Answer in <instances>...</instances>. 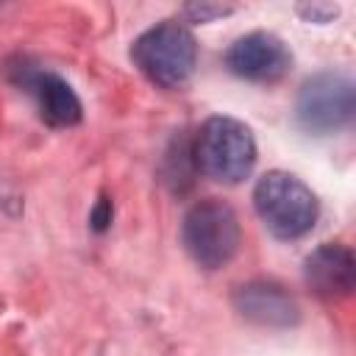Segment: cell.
Masks as SVG:
<instances>
[{
	"label": "cell",
	"instance_id": "obj_1",
	"mask_svg": "<svg viewBox=\"0 0 356 356\" xmlns=\"http://www.w3.org/2000/svg\"><path fill=\"white\" fill-rule=\"evenodd\" d=\"M195 167L220 184H239L256 164V142L245 122L234 117H209L192 145Z\"/></svg>",
	"mask_w": 356,
	"mask_h": 356
},
{
	"label": "cell",
	"instance_id": "obj_2",
	"mask_svg": "<svg viewBox=\"0 0 356 356\" xmlns=\"http://www.w3.org/2000/svg\"><path fill=\"white\" fill-rule=\"evenodd\" d=\"M253 206L267 231L278 239H298L317 220L314 192L284 170H270L259 178L253 189Z\"/></svg>",
	"mask_w": 356,
	"mask_h": 356
},
{
	"label": "cell",
	"instance_id": "obj_3",
	"mask_svg": "<svg viewBox=\"0 0 356 356\" xmlns=\"http://www.w3.org/2000/svg\"><path fill=\"white\" fill-rule=\"evenodd\" d=\"M134 64L159 86L178 89L189 81L197 64V44L181 22H159L145 31L131 47Z\"/></svg>",
	"mask_w": 356,
	"mask_h": 356
},
{
	"label": "cell",
	"instance_id": "obj_4",
	"mask_svg": "<svg viewBox=\"0 0 356 356\" xmlns=\"http://www.w3.org/2000/svg\"><path fill=\"white\" fill-rule=\"evenodd\" d=\"M181 239H184L186 253L200 267L217 270V267L228 264L239 250L242 234H239L236 211L217 197L197 200L184 214Z\"/></svg>",
	"mask_w": 356,
	"mask_h": 356
},
{
	"label": "cell",
	"instance_id": "obj_5",
	"mask_svg": "<svg viewBox=\"0 0 356 356\" xmlns=\"http://www.w3.org/2000/svg\"><path fill=\"white\" fill-rule=\"evenodd\" d=\"M356 108L353 81L342 72H320L300 86L295 114L309 134H331L350 122Z\"/></svg>",
	"mask_w": 356,
	"mask_h": 356
},
{
	"label": "cell",
	"instance_id": "obj_6",
	"mask_svg": "<svg viewBox=\"0 0 356 356\" xmlns=\"http://www.w3.org/2000/svg\"><path fill=\"white\" fill-rule=\"evenodd\" d=\"M225 64L234 75L245 78V81H256V83H273L278 78H284L292 67V53L286 50V44L267 31H253L239 36L228 53H225Z\"/></svg>",
	"mask_w": 356,
	"mask_h": 356
},
{
	"label": "cell",
	"instance_id": "obj_7",
	"mask_svg": "<svg viewBox=\"0 0 356 356\" xmlns=\"http://www.w3.org/2000/svg\"><path fill=\"white\" fill-rule=\"evenodd\" d=\"M234 306L250 323L270 325V328H289L300 317V309H298L295 298L275 281H248V284H242L234 295Z\"/></svg>",
	"mask_w": 356,
	"mask_h": 356
},
{
	"label": "cell",
	"instance_id": "obj_8",
	"mask_svg": "<svg viewBox=\"0 0 356 356\" xmlns=\"http://www.w3.org/2000/svg\"><path fill=\"white\" fill-rule=\"evenodd\" d=\"M303 275L314 295H320L325 300L345 298L353 289V275H356L353 253L345 245L325 242L306 259Z\"/></svg>",
	"mask_w": 356,
	"mask_h": 356
},
{
	"label": "cell",
	"instance_id": "obj_9",
	"mask_svg": "<svg viewBox=\"0 0 356 356\" xmlns=\"http://www.w3.org/2000/svg\"><path fill=\"white\" fill-rule=\"evenodd\" d=\"M22 86L33 95L39 117L53 125V128H70L81 120V100L72 92V86L67 81H61L53 72H25L22 75Z\"/></svg>",
	"mask_w": 356,
	"mask_h": 356
},
{
	"label": "cell",
	"instance_id": "obj_10",
	"mask_svg": "<svg viewBox=\"0 0 356 356\" xmlns=\"http://www.w3.org/2000/svg\"><path fill=\"white\" fill-rule=\"evenodd\" d=\"M231 8L228 6H186V14H192L197 22H206L209 17H220V14H228Z\"/></svg>",
	"mask_w": 356,
	"mask_h": 356
},
{
	"label": "cell",
	"instance_id": "obj_11",
	"mask_svg": "<svg viewBox=\"0 0 356 356\" xmlns=\"http://www.w3.org/2000/svg\"><path fill=\"white\" fill-rule=\"evenodd\" d=\"M108 222H111V203H108V200H100L97 209H95V214H92V225H95L97 231H103Z\"/></svg>",
	"mask_w": 356,
	"mask_h": 356
}]
</instances>
